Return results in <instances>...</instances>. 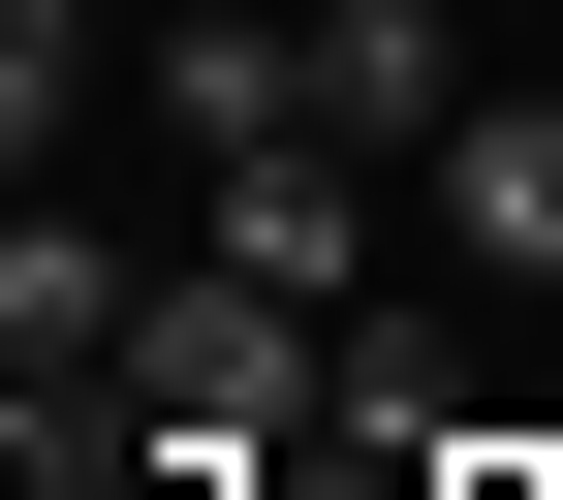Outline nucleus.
Here are the masks:
<instances>
[{
	"label": "nucleus",
	"mask_w": 563,
	"mask_h": 500,
	"mask_svg": "<svg viewBox=\"0 0 563 500\" xmlns=\"http://www.w3.org/2000/svg\"><path fill=\"white\" fill-rule=\"evenodd\" d=\"M125 313H157V281H125V251L32 188V220H0V376H125Z\"/></svg>",
	"instance_id": "4"
},
{
	"label": "nucleus",
	"mask_w": 563,
	"mask_h": 500,
	"mask_svg": "<svg viewBox=\"0 0 563 500\" xmlns=\"http://www.w3.org/2000/svg\"><path fill=\"white\" fill-rule=\"evenodd\" d=\"M157 125H188V188L282 157V125H313V0H157Z\"/></svg>",
	"instance_id": "3"
},
{
	"label": "nucleus",
	"mask_w": 563,
	"mask_h": 500,
	"mask_svg": "<svg viewBox=\"0 0 563 500\" xmlns=\"http://www.w3.org/2000/svg\"><path fill=\"white\" fill-rule=\"evenodd\" d=\"M470 95H501V63H470V0H313V125H344V157L439 188V157H470Z\"/></svg>",
	"instance_id": "1"
},
{
	"label": "nucleus",
	"mask_w": 563,
	"mask_h": 500,
	"mask_svg": "<svg viewBox=\"0 0 563 500\" xmlns=\"http://www.w3.org/2000/svg\"><path fill=\"white\" fill-rule=\"evenodd\" d=\"M439 251H470V281H563V95H470V157H439Z\"/></svg>",
	"instance_id": "5"
},
{
	"label": "nucleus",
	"mask_w": 563,
	"mask_h": 500,
	"mask_svg": "<svg viewBox=\"0 0 563 500\" xmlns=\"http://www.w3.org/2000/svg\"><path fill=\"white\" fill-rule=\"evenodd\" d=\"M188 251H251L282 313H376V157H344V125H282V157L188 188Z\"/></svg>",
	"instance_id": "2"
},
{
	"label": "nucleus",
	"mask_w": 563,
	"mask_h": 500,
	"mask_svg": "<svg viewBox=\"0 0 563 500\" xmlns=\"http://www.w3.org/2000/svg\"><path fill=\"white\" fill-rule=\"evenodd\" d=\"M407 500H563V438H470V469H407Z\"/></svg>",
	"instance_id": "6"
}]
</instances>
